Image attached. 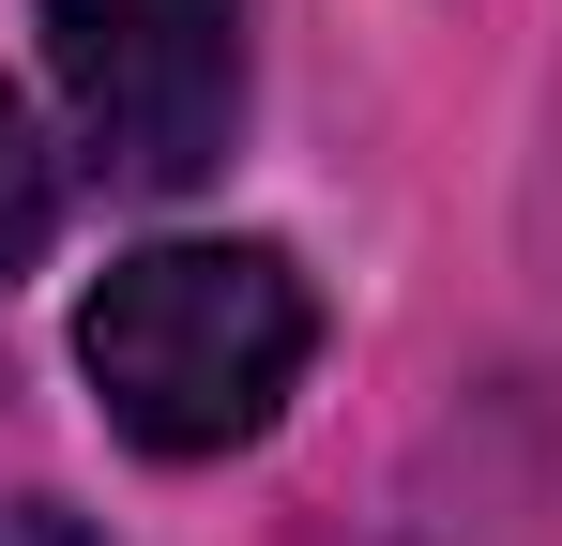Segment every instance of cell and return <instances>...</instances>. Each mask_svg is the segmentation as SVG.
<instances>
[{"label": "cell", "instance_id": "1", "mask_svg": "<svg viewBox=\"0 0 562 546\" xmlns=\"http://www.w3.org/2000/svg\"><path fill=\"white\" fill-rule=\"evenodd\" d=\"M319 364V288L289 243H244V228H183V243H137V259L92 273L77 304V379L106 395V425L137 455H244L304 395Z\"/></svg>", "mask_w": 562, "mask_h": 546}, {"label": "cell", "instance_id": "2", "mask_svg": "<svg viewBox=\"0 0 562 546\" xmlns=\"http://www.w3.org/2000/svg\"><path fill=\"white\" fill-rule=\"evenodd\" d=\"M61 122L122 197H183L244 137V0H31Z\"/></svg>", "mask_w": 562, "mask_h": 546}, {"label": "cell", "instance_id": "3", "mask_svg": "<svg viewBox=\"0 0 562 546\" xmlns=\"http://www.w3.org/2000/svg\"><path fill=\"white\" fill-rule=\"evenodd\" d=\"M46 228H61V152H46V122H31V91L0 77V288L46 259Z\"/></svg>", "mask_w": 562, "mask_h": 546}, {"label": "cell", "instance_id": "4", "mask_svg": "<svg viewBox=\"0 0 562 546\" xmlns=\"http://www.w3.org/2000/svg\"><path fill=\"white\" fill-rule=\"evenodd\" d=\"M0 546H92V532H77L61 501H0Z\"/></svg>", "mask_w": 562, "mask_h": 546}]
</instances>
